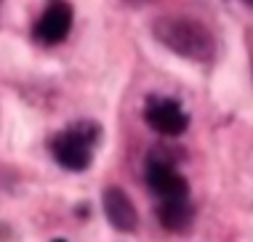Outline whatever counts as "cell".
Masks as SVG:
<instances>
[{"label": "cell", "instance_id": "4", "mask_svg": "<svg viewBox=\"0 0 253 242\" xmlns=\"http://www.w3.org/2000/svg\"><path fill=\"white\" fill-rule=\"evenodd\" d=\"M144 122L155 133L166 138H176L189 128V115L179 99L166 93H152L144 101Z\"/></svg>", "mask_w": 253, "mask_h": 242}, {"label": "cell", "instance_id": "5", "mask_svg": "<svg viewBox=\"0 0 253 242\" xmlns=\"http://www.w3.org/2000/svg\"><path fill=\"white\" fill-rule=\"evenodd\" d=\"M72 19H75V11L67 0H48L43 13L38 16L35 27H32L35 43H40V45L64 43L72 32Z\"/></svg>", "mask_w": 253, "mask_h": 242}, {"label": "cell", "instance_id": "3", "mask_svg": "<svg viewBox=\"0 0 253 242\" xmlns=\"http://www.w3.org/2000/svg\"><path fill=\"white\" fill-rule=\"evenodd\" d=\"M181 152L170 144H157L147 155L144 162V181L149 192H155L160 200L166 197H189V181L179 170Z\"/></svg>", "mask_w": 253, "mask_h": 242}, {"label": "cell", "instance_id": "6", "mask_svg": "<svg viewBox=\"0 0 253 242\" xmlns=\"http://www.w3.org/2000/svg\"><path fill=\"white\" fill-rule=\"evenodd\" d=\"M101 210H104L109 226H115L118 232L128 234V232H136V226H139V213H136L133 200L120 186H107L101 192Z\"/></svg>", "mask_w": 253, "mask_h": 242}, {"label": "cell", "instance_id": "7", "mask_svg": "<svg viewBox=\"0 0 253 242\" xmlns=\"http://www.w3.org/2000/svg\"><path fill=\"white\" fill-rule=\"evenodd\" d=\"M157 221L168 232H184L195 221V205L189 197H166L157 205Z\"/></svg>", "mask_w": 253, "mask_h": 242}, {"label": "cell", "instance_id": "2", "mask_svg": "<svg viewBox=\"0 0 253 242\" xmlns=\"http://www.w3.org/2000/svg\"><path fill=\"white\" fill-rule=\"evenodd\" d=\"M155 38L160 40L168 51L179 53L184 59L208 61L216 51L211 30L195 19L187 16H166L155 24Z\"/></svg>", "mask_w": 253, "mask_h": 242}, {"label": "cell", "instance_id": "1", "mask_svg": "<svg viewBox=\"0 0 253 242\" xmlns=\"http://www.w3.org/2000/svg\"><path fill=\"white\" fill-rule=\"evenodd\" d=\"M99 141H101L99 122L75 120L48 138V149H51V157L56 160V165H61L64 170L83 173L91 168Z\"/></svg>", "mask_w": 253, "mask_h": 242}, {"label": "cell", "instance_id": "8", "mask_svg": "<svg viewBox=\"0 0 253 242\" xmlns=\"http://www.w3.org/2000/svg\"><path fill=\"white\" fill-rule=\"evenodd\" d=\"M53 242H67V240H53Z\"/></svg>", "mask_w": 253, "mask_h": 242}, {"label": "cell", "instance_id": "9", "mask_svg": "<svg viewBox=\"0 0 253 242\" xmlns=\"http://www.w3.org/2000/svg\"><path fill=\"white\" fill-rule=\"evenodd\" d=\"M245 3H248V5H251V0H245Z\"/></svg>", "mask_w": 253, "mask_h": 242}]
</instances>
